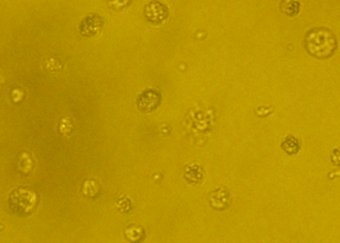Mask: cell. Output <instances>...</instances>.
<instances>
[{"instance_id":"cell-12","label":"cell","mask_w":340,"mask_h":243,"mask_svg":"<svg viewBox=\"0 0 340 243\" xmlns=\"http://www.w3.org/2000/svg\"><path fill=\"white\" fill-rule=\"evenodd\" d=\"M83 193L86 197L95 198L99 194V184H97L96 181H94V179L85 181V183H84L83 186Z\"/></svg>"},{"instance_id":"cell-15","label":"cell","mask_w":340,"mask_h":243,"mask_svg":"<svg viewBox=\"0 0 340 243\" xmlns=\"http://www.w3.org/2000/svg\"><path fill=\"white\" fill-rule=\"evenodd\" d=\"M131 200L128 199L127 197H122L121 199H118V202H117V208L120 209L121 211H128V210H131Z\"/></svg>"},{"instance_id":"cell-6","label":"cell","mask_w":340,"mask_h":243,"mask_svg":"<svg viewBox=\"0 0 340 243\" xmlns=\"http://www.w3.org/2000/svg\"><path fill=\"white\" fill-rule=\"evenodd\" d=\"M210 203L212 208L218 209V210H225L226 208H228L229 203H231L229 192L225 188L215 189V191L211 192Z\"/></svg>"},{"instance_id":"cell-4","label":"cell","mask_w":340,"mask_h":243,"mask_svg":"<svg viewBox=\"0 0 340 243\" xmlns=\"http://www.w3.org/2000/svg\"><path fill=\"white\" fill-rule=\"evenodd\" d=\"M144 15L152 23H160L168 17V7L160 1H152L144 7Z\"/></svg>"},{"instance_id":"cell-10","label":"cell","mask_w":340,"mask_h":243,"mask_svg":"<svg viewBox=\"0 0 340 243\" xmlns=\"http://www.w3.org/2000/svg\"><path fill=\"white\" fill-rule=\"evenodd\" d=\"M300 147H301V144H300V140L294 135H289L286 139L284 140L283 142V149L287 154L290 155H295L299 152Z\"/></svg>"},{"instance_id":"cell-2","label":"cell","mask_w":340,"mask_h":243,"mask_svg":"<svg viewBox=\"0 0 340 243\" xmlns=\"http://www.w3.org/2000/svg\"><path fill=\"white\" fill-rule=\"evenodd\" d=\"M9 209L14 215L28 216L36 210L38 204V195L32 189L19 187L10 193L7 198Z\"/></svg>"},{"instance_id":"cell-1","label":"cell","mask_w":340,"mask_h":243,"mask_svg":"<svg viewBox=\"0 0 340 243\" xmlns=\"http://www.w3.org/2000/svg\"><path fill=\"white\" fill-rule=\"evenodd\" d=\"M306 48L316 58H329L337 51V38L332 31L318 27L310 31L306 36Z\"/></svg>"},{"instance_id":"cell-9","label":"cell","mask_w":340,"mask_h":243,"mask_svg":"<svg viewBox=\"0 0 340 243\" xmlns=\"http://www.w3.org/2000/svg\"><path fill=\"white\" fill-rule=\"evenodd\" d=\"M125 236L131 243H141L146 237L143 227L132 225L125 230Z\"/></svg>"},{"instance_id":"cell-16","label":"cell","mask_w":340,"mask_h":243,"mask_svg":"<svg viewBox=\"0 0 340 243\" xmlns=\"http://www.w3.org/2000/svg\"><path fill=\"white\" fill-rule=\"evenodd\" d=\"M2 229H4V227H2V226H0V230H2Z\"/></svg>"},{"instance_id":"cell-13","label":"cell","mask_w":340,"mask_h":243,"mask_svg":"<svg viewBox=\"0 0 340 243\" xmlns=\"http://www.w3.org/2000/svg\"><path fill=\"white\" fill-rule=\"evenodd\" d=\"M46 68H47V70L57 73V71H59L60 69H62V63H60L57 58H49V59L46 62Z\"/></svg>"},{"instance_id":"cell-11","label":"cell","mask_w":340,"mask_h":243,"mask_svg":"<svg viewBox=\"0 0 340 243\" xmlns=\"http://www.w3.org/2000/svg\"><path fill=\"white\" fill-rule=\"evenodd\" d=\"M281 11L289 16H295L300 11V1L296 0H284L280 4Z\"/></svg>"},{"instance_id":"cell-14","label":"cell","mask_w":340,"mask_h":243,"mask_svg":"<svg viewBox=\"0 0 340 243\" xmlns=\"http://www.w3.org/2000/svg\"><path fill=\"white\" fill-rule=\"evenodd\" d=\"M73 129V125H72V122L69 120H67V118H64V120L60 121L59 123V131L63 134V135H68V134L72 131Z\"/></svg>"},{"instance_id":"cell-3","label":"cell","mask_w":340,"mask_h":243,"mask_svg":"<svg viewBox=\"0 0 340 243\" xmlns=\"http://www.w3.org/2000/svg\"><path fill=\"white\" fill-rule=\"evenodd\" d=\"M104 21L100 15L90 14L83 18L80 23V33L84 37H95L97 33H100Z\"/></svg>"},{"instance_id":"cell-5","label":"cell","mask_w":340,"mask_h":243,"mask_svg":"<svg viewBox=\"0 0 340 243\" xmlns=\"http://www.w3.org/2000/svg\"><path fill=\"white\" fill-rule=\"evenodd\" d=\"M160 104V94L157 90H146L137 100L138 108L143 112H152Z\"/></svg>"},{"instance_id":"cell-7","label":"cell","mask_w":340,"mask_h":243,"mask_svg":"<svg viewBox=\"0 0 340 243\" xmlns=\"http://www.w3.org/2000/svg\"><path fill=\"white\" fill-rule=\"evenodd\" d=\"M33 168H35V160H33V157L30 154H26V152L21 154L16 163L17 172L27 176V174L32 172Z\"/></svg>"},{"instance_id":"cell-8","label":"cell","mask_w":340,"mask_h":243,"mask_svg":"<svg viewBox=\"0 0 340 243\" xmlns=\"http://www.w3.org/2000/svg\"><path fill=\"white\" fill-rule=\"evenodd\" d=\"M204 178V170L199 163H190L185 168V179L190 183H199Z\"/></svg>"}]
</instances>
